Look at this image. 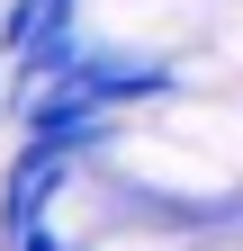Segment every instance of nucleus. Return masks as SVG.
I'll use <instances>...</instances> for the list:
<instances>
[{
  "instance_id": "1",
  "label": "nucleus",
  "mask_w": 243,
  "mask_h": 251,
  "mask_svg": "<svg viewBox=\"0 0 243 251\" xmlns=\"http://www.w3.org/2000/svg\"><path fill=\"white\" fill-rule=\"evenodd\" d=\"M9 251H81V242H72L63 225H45V233H27V242H9Z\"/></svg>"
}]
</instances>
